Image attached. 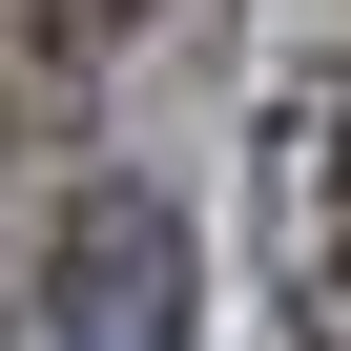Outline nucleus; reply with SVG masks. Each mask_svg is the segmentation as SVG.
Here are the masks:
<instances>
[{"label":"nucleus","instance_id":"f257e3e1","mask_svg":"<svg viewBox=\"0 0 351 351\" xmlns=\"http://www.w3.org/2000/svg\"><path fill=\"white\" fill-rule=\"evenodd\" d=\"M207 310V248L165 186H62L42 207V351H186Z\"/></svg>","mask_w":351,"mask_h":351},{"label":"nucleus","instance_id":"f03ea898","mask_svg":"<svg viewBox=\"0 0 351 351\" xmlns=\"http://www.w3.org/2000/svg\"><path fill=\"white\" fill-rule=\"evenodd\" d=\"M310 186H351V83L310 104ZM330 289H351V207H330Z\"/></svg>","mask_w":351,"mask_h":351}]
</instances>
